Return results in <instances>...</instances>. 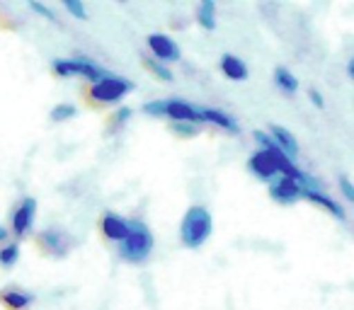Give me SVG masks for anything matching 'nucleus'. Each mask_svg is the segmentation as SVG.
Here are the masks:
<instances>
[{
  "label": "nucleus",
  "instance_id": "nucleus-1",
  "mask_svg": "<svg viewBox=\"0 0 354 310\" xmlns=\"http://www.w3.org/2000/svg\"><path fill=\"white\" fill-rule=\"evenodd\" d=\"M214 221L204 206H189L180 223V240L187 250H199L212 238Z\"/></svg>",
  "mask_w": 354,
  "mask_h": 310
},
{
  "label": "nucleus",
  "instance_id": "nucleus-2",
  "mask_svg": "<svg viewBox=\"0 0 354 310\" xmlns=\"http://www.w3.org/2000/svg\"><path fill=\"white\" fill-rule=\"evenodd\" d=\"M153 233L143 221H129V235L119 242V255L127 262H146L153 252Z\"/></svg>",
  "mask_w": 354,
  "mask_h": 310
},
{
  "label": "nucleus",
  "instance_id": "nucleus-3",
  "mask_svg": "<svg viewBox=\"0 0 354 310\" xmlns=\"http://www.w3.org/2000/svg\"><path fill=\"white\" fill-rule=\"evenodd\" d=\"M133 85L129 83L127 78H119V75H104L102 80L93 83L90 88V97L95 102H102V104H114L124 97L127 93H131Z\"/></svg>",
  "mask_w": 354,
  "mask_h": 310
},
{
  "label": "nucleus",
  "instance_id": "nucleus-4",
  "mask_svg": "<svg viewBox=\"0 0 354 310\" xmlns=\"http://www.w3.org/2000/svg\"><path fill=\"white\" fill-rule=\"evenodd\" d=\"M51 68H54V73L59 75V78H71V75H83V78L93 80V83H97V80H102L104 70L100 68V66H95L93 61L88 59H56L54 64H51Z\"/></svg>",
  "mask_w": 354,
  "mask_h": 310
},
{
  "label": "nucleus",
  "instance_id": "nucleus-5",
  "mask_svg": "<svg viewBox=\"0 0 354 310\" xmlns=\"http://www.w3.org/2000/svg\"><path fill=\"white\" fill-rule=\"evenodd\" d=\"M35 221H37V202L32 197H25L17 204L15 211H12V233L17 238H25L32 231Z\"/></svg>",
  "mask_w": 354,
  "mask_h": 310
},
{
  "label": "nucleus",
  "instance_id": "nucleus-6",
  "mask_svg": "<svg viewBox=\"0 0 354 310\" xmlns=\"http://www.w3.org/2000/svg\"><path fill=\"white\" fill-rule=\"evenodd\" d=\"M248 170H250L257 180H262V182H274V180L279 177V170H277L272 155L267 151H262V148L250 155V160H248Z\"/></svg>",
  "mask_w": 354,
  "mask_h": 310
},
{
  "label": "nucleus",
  "instance_id": "nucleus-7",
  "mask_svg": "<svg viewBox=\"0 0 354 310\" xmlns=\"http://www.w3.org/2000/svg\"><path fill=\"white\" fill-rule=\"evenodd\" d=\"M148 49H151V59L167 64V61H180V46L175 44V39H170L167 35H151L148 37Z\"/></svg>",
  "mask_w": 354,
  "mask_h": 310
},
{
  "label": "nucleus",
  "instance_id": "nucleus-8",
  "mask_svg": "<svg viewBox=\"0 0 354 310\" xmlns=\"http://www.w3.org/2000/svg\"><path fill=\"white\" fill-rule=\"evenodd\" d=\"M165 117L172 119V124H199V112L185 99H165Z\"/></svg>",
  "mask_w": 354,
  "mask_h": 310
},
{
  "label": "nucleus",
  "instance_id": "nucleus-9",
  "mask_svg": "<svg viewBox=\"0 0 354 310\" xmlns=\"http://www.w3.org/2000/svg\"><path fill=\"white\" fill-rule=\"evenodd\" d=\"M267 136L272 138V143H274V146L279 148L289 160H294L296 155H299V141H296V136L289 131V128L279 126V124H272Z\"/></svg>",
  "mask_w": 354,
  "mask_h": 310
},
{
  "label": "nucleus",
  "instance_id": "nucleus-10",
  "mask_svg": "<svg viewBox=\"0 0 354 310\" xmlns=\"http://www.w3.org/2000/svg\"><path fill=\"white\" fill-rule=\"evenodd\" d=\"M39 242L46 247V250L51 252V255H56V257H64L66 252H68L71 247H73V238H71L66 231H56V228H51V231L41 233Z\"/></svg>",
  "mask_w": 354,
  "mask_h": 310
},
{
  "label": "nucleus",
  "instance_id": "nucleus-11",
  "mask_svg": "<svg viewBox=\"0 0 354 310\" xmlns=\"http://www.w3.org/2000/svg\"><path fill=\"white\" fill-rule=\"evenodd\" d=\"M301 192H304V189L289 177H277L274 182L270 184L272 199L279 204H294L296 199H301Z\"/></svg>",
  "mask_w": 354,
  "mask_h": 310
},
{
  "label": "nucleus",
  "instance_id": "nucleus-12",
  "mask_svg": "<svg viewBox=\"0 0 354 310\" xmlns=\"http://www.w3.org/2000/svg\"><path fill=\"white\" fill-rule=\"evenodd\" d=\"M100 228H102L104 238H109L114 242H122L129 235V221L117 216V213H104L102 221H100Z\"/></svg>",
  "mask_w": 354,
  "mask_h": 310
},
{
  "label": "nucleus",
  "instance_id": "nucleus-13",
  "mask_svg": "<svg viewBox=\"0 0 354 310\" xmlns=\"http://www.w3.org/2000/svg\"><path fill=\"white\" fill-rule=\"evenodd\" d=\"M301 197L308 199L310 204H318V206H323L325 211L333 213L337 221H344V209L339 206V204L335 202L330 194H325L323 189H304V192H301Z\"/></svg>",
  "mask_w": 354,
  "mask_h": 310
},
{
  "label": "nucleus",
  "instance_id": "nucleus-14",
  "mask_svg": "<svg viewBox=\"0 0 354 310\" xmlns=\"http://www.w3.org/2000/svg\"><path fill=\"white\" fill-rule=\"evenodd\" d=\"M199 112V124L207 122L214 124L218 128H226V131H238V122L231 117V114L221 112V109H214V107H197Z\"/></svg>",
  "mask_w": 354,
  "mask_h": 310
},
{
  "label": "nucleus",
  "instance_id": "nucleus-15",
  "mask_svg": "<svg viewBox=\"0 0 354 310\" xmlns=\"http://www.w3.org/2000/svg\"><path fill=\"white\" fill-rule=\"evenodd\" d=\"M221 70L226 78L231 80H245L248 78V66L243 59H238V56L233 54H223L221 56Z\"/></svg>",
  "mask_w": 354,
  "mask_h": 310
},
{
  "label": "nucleus",
  "instance_id": "nucleus-16",
  "mask_svg": "<svg viewBox=\"0 0 354 310\" xmlns=\"http://www.w3.org/2000/svg\"><path fill=\"white\" fill-rule=\"evenodd\" d=\"M0 300L12 310H25L27 305L35 303V296L27 293V291H17V289H8L0 293Z\"/></svg>",
  "mask_w": 354,
  "mask_h": 310
},
{
  "label": "nucleus",
  "instance_id": "nucleus-17",
  "mask_svg": "<svg viewBox=\"0 0 354 310\" xmlns=\"http://www.w3.org/2000/svg\"><path fill=\"white\" fill-rule=\"evenodd\" d=\"M197 22L209 32L216 30V3H214V0H202V3H199Z\"/></svg>",
  "mask_w": 354,
  "mask_h": 310
},
{
  "label": "nucleus",
  "instance_id": "nucleus-18",
  "mask_svg": "<svg viewBox=\"0 0 354 310\" xmlns=\"http://www.w3.org/2000/svg\"><path fill=\"white\" fill-rule=\"evenodd\" d=\"M274 83H277V88L286 95H294L296 90H299V80H296V75L291 73L289 68H277L274 70Z\"/></svg>",
  "mask_w": 354,
  "mask_h": 310
},
{
  "label": "nucleus",
  "instance_id": "nucleus-19",
  "mask_svg": "<svg viewBox=\"0 0 354 310\" xmlns=\"http://www.w3.org/2000/svg\"><path fill=\"white\" fill-rule=\"evenodd\" d=\"M20 260V245L17 242H8L0 247V264L3 267H15Z\"/></svg>",
  "mask_w": 354,
  "mask_h": 310
},
{
  "label": "nucleus",
  "instance_id": "nucleus-20",
  "mask_svg": "<svg viewBox=\"0 0 354 310\" xmlns=\"http://www.w3.org/2000/svg\"><path fill=\"white\" fill-rule=\"evenodd\" d=\"M75 114H78V109H75V104H71V102H61V104H56L54 109H51V122H66V119H73Z\"/></svg>",
  "mask_w": 354,
  "mask_h": 310
},
{
  "label": "nucleus",
  "instance_id": "nucleus-21",
  "mask_svg": "<svg viewBox=\"0 0 354 310\" xmlns=\"http://www.w3.org/2000/svg\"><path fill=\"white\" fill-rule=\"evenodd\" d=\"M143 64H146V68L151 70L153 75H158L160 80H165V83L172 80V70L167 68L165 64H160V61H156V59H143Z\"/></svg>",
  "mask_w": 354,
  "mask_h": 310
},
{
  "label": "nucleus",
  "instance_id": "nucleus-22",
  "mask_svg": "<svg viewBox=\"0 0 354 310\" xmlns=\"http://www.w3.org/2000/svg\"><path fill=\"white\" fill-rule=\"evenodd\" d=\"M64 8L75 17V20H85V17H88V10H85V6L78 3V0H64Z\"/></svg>",
  "mask_w": 354,
  "mask_h": 310
},
{
  "label": "nucleus",
  "instance_id": "nucleus-23",
  "mask_svg": "<svg viewBox=\"0 0 354 310\" xmlns=\"http://www.w3.org/2000/svg\"><path fill=\"white\" fill-rule=\"evenodd\" d=\"M30 8L37 12V15L46 17V20H49V22H59V20H56V12L51 10L49 6H41V3H37V0H30Z\"/></svg>",
  "mask_w": 354,
  "mask_h": 310
},
{
  "label": "nucleus",
  "instance_id": "nucleus-24",
  "mask_svg": "<svg viewBox=\"0 0 354 310\" xmlns=\"http://www.w3.org/2000/svg\"><path fill=\"white\" fill-rule=\"evenodd\" d=\"M172 131L175 133H180V136H197V124H185V122H180V124H172Z\"/></svg>",
  "mask_w": 354,
  "mask_h": 310
},
{
  "label": "nucleus",
  "instance_id": "nucleus-25",
  "mask_svg": "<svg viewBox=\"0 0 354 310\" xmlns=\"http://www.w3.org/2000/svg\"><path fill=\"white\" fill-rule=\"evenodd\" d=\"M339 192H342V197L347 199V202H354V184L349 182V177H339Z\"/></svg>",
  "mask_w": 354,
  "mask_h": 310
},
{
  "label": "nucleus",
  "instance_id": "nucleus-26",
  "mask_svg": "<svg viewBox=\"0 0 354 310\" xmlns=\"http://www.w3.org/2000/svg\"><path fill=\"white\" fill-rule=\"evenodd\" d=\"M308 97H310V102H313L315 107H320V109L325 107V102H323V95H320L318 90H308Z\"/></svg>",
  "mask_w": 354,
  "mask_h": 310
},
{
  "label": "nucleus",
  "instance_id": "nucleus-27",
  "mask_svg": "<svg viewBox=\"0 0 354 310\" xmlns=\"http://www.w3.org/2000/svg\"><path fill=\"white\" fill-rule=\"evenodd\" d=\"M131 117V109H127V107H122L117 114H114V124H124L127 119Z\"/></svg>",
  "mask_w": 354,
  "mask_h": 310
},
{
  "label": "nucleus",
  "instance_id": "nucleus-28",
  "mask_svg": "<svg viewBox=\"0 0 354 310\" xmlns=\"http://www.w3.org/2000/svg\"><path fill=\"white\" fill-rule=\"evenodd\" d=\"M8 235H10V231H8L6 226H0V242H6V240H8Z\"/></svg>",
  "mask_w": 354,
  "mask_h": 310
}]
</instances>
